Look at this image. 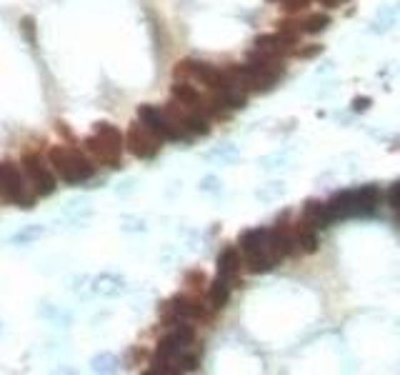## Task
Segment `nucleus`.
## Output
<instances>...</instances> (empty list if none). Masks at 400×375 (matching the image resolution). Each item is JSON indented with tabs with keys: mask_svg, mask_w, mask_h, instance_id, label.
<instances>
[{
	"mask_svg": "<svg viewBox=\"0 0 400 375\" xmlns=\"http://www.w3.org/2000/svg\"><path fill=\"white\" fill-rule=\"evenodd\" d=\"M238 248L250 273H268L283 260L270 246V228H265V225L240 233Z\"/></svg>",
	"mask_w": 400,
	"mask_h": 375,
	"instance_id": "obj_1",
	"label": "nucleus"
},
{
	"mask_svg": "<svg viewBox=\"0 0 400 375\" xmlns=\"http://www.w3.org/2000/svg\"><path fill=\"white\" fill-rule=\"evenodd\" d=\"M240 80L250 93H265L278 86V80L283 78V65L278 58H270L261 51L248 53L245 65H238Z\"/></svg>",
	"mask_w": 400,
	"mask_h": 375,
	"instance_id": "obj_2",
	"label": "nucleus"
},
{
	"mask_svg": "<svg viewBox=\"0 0 400 375\" xmlns=\"http://www.w3.org/2000/svg\"><path fill=\"white\" fill-rule=\"evenodd\" d=\"M48 160H51L53 170L60 181L68 185H80V183L90 181L95 175L93 160L88 158L85 153H80L78 148L70 145H55L48 151Z\"/></svg>",
	"mask_w": 400,
	"mask_h": 375,
	"instance_id": "obj_3",
	"label": "nucleus"
},
{
	"mask_svg": "<svg viewBox=\"0 0 400 375\" xmlns=\"http://www.w3.org/2000/svg\"><path fill=\"white\" fill-rule=\"evenodd\" d=\"M193 343H196V328L188 325V320H183V323H178V325H170V333L163 335L158 343V350H155L150 373L173 375L175 373V358L185 353L188 348H193Z\"/></svg>",
	"mask_w": 400,
	"mask_h": 375,
	"instance_id": "obj_4",
	"label": "nucleus"
},
{
	"mask_svg": "<svg viewBox=\"0 0 400 375\" xmlns=\"http://www.w3.org/2000/svg\"><path fill=\"white\" fill-rule=\"evenodd\" d=\"M125 148V135L120 133V128H116L113 123H95L93 135L85 140V151L93 155L98 163L108 168H120V158H123Z\"/></svg>",
	"mask_w": 400,
	"mask_h": 375,
	"instance_id": "obj_5",
	"label": "nucleus"
},
{
	"mask_svg": "<svg viewBox=\"0 0 400 375\" xmlns=\"http://www.w3.org/2000/svg\"><path fill=\"white\" fill-rule=\"evenodd\" d=\"M0 195L8 203H13L15 208H23V210L33 208L38 198L28 181V175L23 170V166H18L13 160H3L0 163Z\"/></svg>",
	"mask_w": 400,
	"mask_h": 375,
	"instance_id": "obj_6",
	"label": "nucleus"
},
{
	"mask_svg": "<svg viewBox=\"0 0 400 375\" xmlns=\"http://www.w3.org/2000/svg\"><path fill=\"white\" fill-rule=\"evenodd\" d=\"M138 120L153 130L163 143H165V140L168 143H183V140H190V138H193L188 130H183L173 118L168 116L165 108H158V105H150V103H146V105H140L138 108Z\"/></svg>",
	"mask_w": 400,
	"mask_h": 375,
	"instance_id": "obj_7",
	"label": "nucleus"
},
{
	"mask_svg": "<svg viewBox=\"0 0 400 375\" xmlns=\"http://www.w3.org/2000/svg\"><path fill=\"white\" fill-rule=\"evenodd\" d=\"M23 170L28 175L30 185L36 190V195L40 198H48V195L55 193V188H58V181H55V170H53L51 160H45L40 153H28V155H23Z\"/></svg>",
	"mask_w": 400,
	"mask_h": 375,
	"instance_id": "obj_8",
	"label": "nucleus"
},
{
	"mask_svg": "<svg viewBox=\"0 0 400 375\" xmlns=\"http://www.w3.org/2000/svg\"><path fill=\"white\" fill-rule=\"evenodd\" d=\"M208 315L205 313V305L198 300V298L193 296H185V293H181V296H173L168 303H163V308H160V318H163V323L170 328V325H178L183 323V320H203V318Z\"/></svg>",
	"mask_w": 400,
	"mask_h": 375,
	"instance_id": "obj_9",
	"label": "nucleus"
},
{
	"mask_svg": "<svg viewBox=\"0 0 400 375\" xmlns=\"http://www.w3.org/2000/svg\"><path fill=\"white\" fill-rule=\"evenodd\" d=\"M160 143H163V140H160L148 125L140 123V120L138 123H133L131 128H128V133H125V148L140 160H153L160 153Z\"/></svg>",
	"mask_w": 400,
	"mask_h": 375,
	"instance_id": "obj_10",
	"label": "nucleus"
},
{
	"mask_svg": "<svg viewBox=\"0 0 400 375\" xmlns=\"http://www.w3.org/2000/svg\"><path fill=\"white\" fill-rule=\"evenodd\" d=\"M196 80L200 86L215 88L220 86V80H223V70L215 68V65L205 63V60H196V58H188V60H181V63L175 65V80Z\"/></svg>",
	"mask_w": 400,
	"mask_h": 375,
	"instance_id": "obj_11",
	"label": "nucleus"
},
{
	"mask_svg": "<svg viewBox=\"0 0 400 375\" xmlns=\"http://www.w3.org/2000/svg\"><path fill=\"white\" fill-rule=\"evenodd\" d=\"M328 213L335 220L343 218H356V190H341L328 201Z\"/></svg>",
	"mask_w": 400,
	"mask_h": 375,
	"instance_id": "obj_12",
	"label": "nucleus"
},
{
	"mask_svg": "<svg viewBox=\"0 0 400 375\" xmlns=\"http://www.w3.org/2000/svg\"><path fill=\"white\" fill-rule=\"evenodd\" d=\"M253 48L255 51L265 53V55H270V58H283V55H288V53L293 51L291 45L285 43V38L280 36V33H270V36H258L253 40Z\"/></svg>",
	"mask_w": 400,
	"mask_h": 375,
	"instance_id": "obj_13",
	"label": "nucleus"
},
{
	"mask_svg": "<svg viewBox=\"0 0 400 375\" xmlns=\"http://www.w3.org/2000/svg\"><path fill=\"white\" fill-rule=\"evenodd\" d=\"M243 253L235 246H226L218 255V275H226L230 281H235L240 275V268H243Z\"/></svg>",
	"mask_w": 400,
	"mask_h": 375,
	"instance_id": "obj_14",
	"label": "nucleus"
},
{
	"mask_svg": "<svg viewBox=\"0 0 400 375\" xmlns=\"http://www.w3.org/2000/svg\"><path fill=\"white\" fill-rule=\"evenodd\" d=\"M300 220L315 225L318 231L333 225V218H330V213H328V203H323V201H306L303 203V218H300Z\"/></svg>",
	"mask_w": 400,
	"mask_h": 375,
	"instance_id": "obj_15",
	"label": "nucleus"
},
{
	"mask_svg": "<svg viewBox=\"0 0 400 375\" xmlns=\"http://www.w3.org/2000/svg\"><path fill=\"white\" fill-rule=\"evenodd\" d=\"M173 101L188 108H205V98L196 86H190V80H175L173 83Z\"/></svg>",
	"mask_w": 400,
	"mask_h": 375,
	"instance_id": "obj_16",
	"label": "nucleus"
},
{
	"mask_svg": "<svg viewBox=\"0 0 400 375\" xmlns=\"http://www.w3.org/2000/svg\"><path fill=\"white\" fill-rule=\"evenodd\" d=\"M380 198H383V193H380L378 185H363V188H358V190H356V218L358 216H371V213H375Z\"/></svg>",
	"mask_w": 400,
	"mask_h": 375,
	"instance_id": "obj_17",
	"label": "nucleus"
},
{
	"mask_svg": "<svg viewBox=\"0 0 400 375\" xmlns=\"http://www.w3.org/2000/svg\"><path fill=\"white\" fill-rule=\"evenodd\" d=\"M230 293H233V281L226 278V275H218L208 288V300H211L213 311H223L228 300H230Z\"/></svg>",
	"mask_w": 400,
	"mask_h": 375,
	"instance_id": "obj_18",
	"label": "nucleus"
},
{
	"mask_svg": "<svg viewBox=\"0 0 400 375\" xmlns=\"http://www.w3.org/2000/svg\"><path fill=\"white\" fill-rule=\"evenodd\" d=\"M295 243H298V248L303 253H315L320 246V240H318V228L310 223H306V220H300L298 228H295Z\"/></svg>",
	"mask_w": 400,
	"mask_h": 375,
	"instance_id": "obj_19",
	"label": "nucleus"
},
{
	"mask_svg": "<svg viewBox=\"0 0 400 375\" xmlns=\"http://www.w3.org/2000/svg\"><path fill=\"white\" fill-rule=\"evenodd\" d=\"M95 293H101V296H108V298H116L120 296L125 290V281L120 275L116 273H103L95 278V285H93Z\"/></svg>",
	"mask_w": 400,
	"mask_h": 375,
	"instance_id": "obj_20",
	"label": "nucleus"
},
{
	"mask_svg": "<svg viewBox=\"0 0 400 375\" xmlns=\"http://www.w3.org/2000/svg\"><path fill=\"white\" fill-rule=\"evenodd\" d=\"M205 158L218 160L223 166H235L240 160V151H238V145H233V143H220V145H215L211 153H205Z\"/></svg>",
	"mask_w": 400,
	"mask_h": 375,
	"instance_id": "obj_21",
	"label": "nucleus"
},
{
	"mask_svg": "<svg viewBox=\"0 0 400 375\" xmlns=\"http://www.w3.org/2000/svg\"><path fill=\"white\" fill-rule=\"evenodd\" d=\"M300 25H303V33L306 36H318V33H323V30L330 25V15L328 13H308L303 21H300Z\"/></svg>",
	"mask_w": 400,
	"mask_h": 375,
	"instance_id": "obj_22",
	"label": "nucleus"
},
{
	"mask_svg": "<svg viewBox=\"0 0 400 375\" xmlns=\"http://www.w3.org/2000/svg\"><path fill=\"white\" fill-rule=\"evenodd\" d=\"M395 18H398V15H395V10L393 8H380L378 13H375V18H373V33H388V30L393 28L395 25Z\"/></svg>",
	"mask_w": 400,
	"mask_h": 375,
	"instance_id": "obj_23",
	"label": "nucleus"
},
{
	"mask_svg": "<svg viewBox=\"0 0 400 375\" xmlns=\"http://www.w3.org/2000/svg\"><path fill=\"white\" fill-rule=\"evenodd\" d=\"M285 195V183L280 181H273V183H265V185H261L258 190H255V198L263 203H270V201H280Z\"/></svg>",
	"mask_w": 400,
	"mask_h": 375,
	"instance_id": "obj_24",
	"label": "nucleus"
},
{
	"mask_svg": "<svg viewBox=\"0 0 400 375\" xmlns=\"http://www.w3.org/2000/svg\"><path fill=\"white\" fill-rule=\"evenodd\" d=\"M90 368H93L95 373H116V370L120 368V361H118V355H113V353H101L90 361Z\"/></svg>",
	"mask_w": 400,
	"mask_h": 375,
	"instance_id": "obj_25",
	"label": "nucleus"
},
{
	"mask_svg": "<svg viewBox=\"0 0 400 375\" xmlns=\"http://www.w3.org/2000/svg\"><path fill=\"white\" fill-rule=\"evenodd\" d=\"M308 5H310V0H283V3H280L285 15H298V13H303V10H308Z\"/></svg>",
	"mask_w": 400,
	"mask_h": 375,
	"instance_id": "obj_26",
	"label": "nucleus"
},
{
	"mask_svg": "<svg viewBox=\"0 0 400 375\" xmlns=\"http://www.w3.org/2000/svg\"><path fill=\"white\" fill-rule=\"evenodd\" d=\"M320 53H323V45L313 43V45H303V48H298V51H295V55H298V58H303V60H313V58H318Z\"/></svg>",
	"mask_w": 400,
	"mask_h": 375,
	"instance_id": "obj_27",
	"label": "nucleus"
},
{
	"mask_svg": "<svg viewBox=\"0 0 400 375\" xmlns=\"http://www.w3.org/2000/svg\"><path fill=\"white\" fill-rule=\"evenodd\" d=\"M200 190L203 193H220V178H215V175H205L203 181H200Z\"/></svg>",
	"mask_w": 400,
	"mask_h": 375,
	"instance_id": "obj_28",
	"label": "nucleus"
},
{
	"mask_svg": "<svg viewBox=\"0 0 400 375\" xmlns=\"http://www.w3.org/2000/svg\"><path fill=\"white\" fill-rule=\"evenodd\" d=\"M386 198H388V205H390V208H393V210H400V181L390 185V190H388Z\"/></svg>",
	"mask_w": 400,
	"mask_h": 375,
	"instance_id": "obj_29",
	"label": "nucleus"
},
{
	"mask_svg": "<svg viewBox=\"0 0 400 375\" xmlns=\"http://www.w3.org/2000/svg\"><path fill=\"white\" fill-rule=\"evenodd\" d=\"M40 233H43V228H28V231L18 233V235H15V240H18V243H30V240H36Z\"/></svg>",
	"mask_w": 400,
	"mask_h": 375,
	"instance_id": "obj_30",
	"label": "nucleus"
},
{
	"mask_svg": "<svg viewBox=\"0 0 400 375\" xmlns=\"http://www.w3.org/2000/svg\"><path fill=\"white\" fill-rule=\"evenodd\" d=\"M373 105L371 98H363V95H358L356 101H353V113H368Z\"/></svg>",
	"mask_w": 400,
	"mask_h": 375,
	"instance_id": "obj_31",
	"label": "nucleus"
},
{
	"mask_svg": "<svg viewBox=\"0 0 400 375\" xmlns=\"http://www.w3.org/2000/svg\"><path fill=\"white\" fill-rule=\"evenodd\" d=\"M320 5H325V8H341V5H345L348 0H318Z\"/></svg>",
	"mask_w": 400,
	"mask_h": 375,
	"instance_id": "obj_32",
	"label": "nucleus"
},
{
	"mask_svg": "<svg viewBox=\"0 0 400 375\" xmlns=\"http://www.w3.org/2000/svg\"><path fill=\"white\" fill-rule=\"evenodd\" d=\"M23 28H25V33H28V38H30V43H33V21H30V18H25V21H23Z\"/></svg>",
	"mask_w": 400,
	"mask_h": 375,
	"instance_id": "obj_33",
	"label": "nucleus"
},
{
	"mask_svg": "<svg viewBox=\"0 0 400 375\" xmlns=\"http://www.w3.org/2000/svg\"><path fill=\"white\" fill-rule=\"evenodd\" d=\"M268 3H283V0H268Z\"/></svg>",
	"mask_w": 400,
	"mask_h": 375,
	"instance_id": "obj_34",
	"label": "nucleus"
},
{
	"mask_svg": "<svg viewBox=\"0 0 400 375\" xmlns=\"http://www.w3.org/2000/svg\"><path fill=\"white\" fill-rule=\"evenodd\" d=\"M0 333H3V320H0Z\"/></svg>",
	"mask_w": 400,
	"mask_h": 375,
	"instance_id": "obj_35",
	"label": "nucleus"
},
{
	"mask_svg": "<svg viewBox=\"0 0 400 375\" xmlns=\"http://www.w3.org/2000/svg\"><path fill=\"white\" fill-rule=\"evenodd\" d=\"M398 13H400V3H398Z\"/></svg>",
	"mask_w": 400,
	"mask_h": 375,
	"instance_id": "obj_36",
	"label": "nucleus"
}]
</instances>
